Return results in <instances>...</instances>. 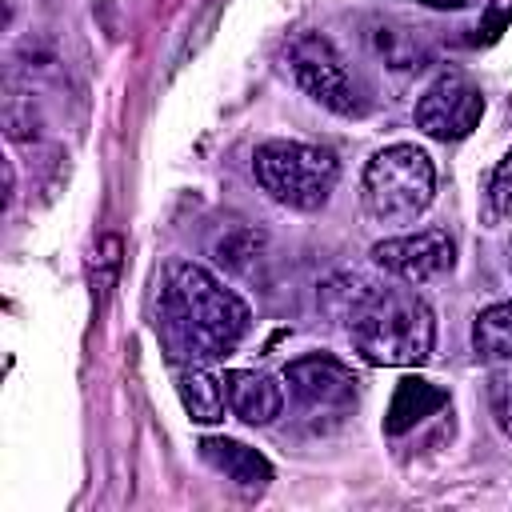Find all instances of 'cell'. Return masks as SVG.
Returning a JSON list of instances; mask_svg holds the SVG:
<instances>
[{
  "mask_svg": "<svg viewBox=\"0 0 512 512\" xmlns=\"http://www.w3.org/2000/svg\"><path fill=\"white\" fill-rule=\"evenodd\" d=\"M284 384L312 412H344V408L356 404V384L360 380L336 356L312 352V356H300L284 368Z\"/></svg>",
  "mask_w": 512,
  "mask_h": 512,
  "instance_id": "ba28073f",
  "label": "cell"
},
{
  "mask_svg": "<svg viewBox=\"0 0 512 512\" xmlns=\"http://www.w3.org/2000/svg\"><path fill=\"white\" fill-rule=\"evenodd\" d=\"M480 116H484V96L460 72L436 76L424 88V96L416 100V112H412L416 128L424 136H432V140H444V144L448 140H464L480 124Z\"/></svg>",
  "mask_w": 512,
  "mask_h": 512,
  "instance_id": "8992f818",
  "label": "cell"
},
{
  "mask_svg": "<svg viewBox=\"0 0 512 512\" xmlns=\"http://www.w3.org/2000/svg\"><path fill=\"white\" fill-rule=\"evenodd\" d=\"M224 388H228V408H232L244 424H252V428L272 424V420L280 416V408H284L280 384H276L272 376H264V372H244V368H236V372L224 376Z\"/></svg>",
  "mask_w": 512,
  "mask_h": 512,
  "instance_id": "30bf717a",
  "label": "cell"
},
{
  "mask_svg": "<svg viewBox=\"0 0 512 512\" xmlns=\"http://www.w3.org/2000/svg\"><path fill=\"white\" fill-rule=\"evenodd\" d=\"M488 200H492V212H496V216H512V148L504 152V160H500L496 172H492Z\"/></svg>",
  "mask_w": 512,
  "mask_h": 512,
  "instance_id": "9a60e30c",
  "label": "cell"
},
{
  "mask_svg": "<svg viewBox=\"0 0 512 512\" xmlns=\"http://www.w3.org/2000/svg\"><path fill=\"white\" fill-rule=\"evenodd\" d=\"M288 72L292 80L328 112L336 116H364L368 112V96L356 80V72L348 68V60L336 52V44L320 32H296L284 48Z\"/></svg>",
  "mask_w": 512,
  "mask_h": 512,
  "instance_id": "5b68a950",
  "label": "cell"
},
{
  "mask_svg": "<svg viewBox=\"0 0 512 512\" xmlns=\"http://www.w3.org/2000/svg\"><path fill=\"white\" fill-rule=\"evenodd\" d=\"M372 260L384 272L400 276L404 284H428V280H440L444 272H452L456 244L444 228H424V232H408V236L372 244Z\"/></svg>",
  "mask_w": 512,
  "mask_h": 512,
  "instance_id": "52a82bcc",
  "label": "cell"
},
{
  "mask_svg": "<svg viewBox=\"0 0 512 512\" xmlns=\"http://www.w3.org/2000/svg\"><path fill=\"white\" fill-rule=\"evenodd\" d=\"M352 348L380 368H412L432 356L436 320L412 288H364L348 308Z\"/></svg>",
  "mask_w": 512,
  "mask_h": 512,
  "instance_id": "7a4b0ae2",
  "label": "cell"
},
{
  "mask_svg": "<svg viewBox=\"0 0 512 512\" xmlns=\"http://www.w3.org/2000/svg\"><path fill=\"white\" fill-rule=\"evenodd\" d=\"M488 404L504 436H512V372H500L488 380Z\"/></svg>",
  "mask_w": 512,
  "mask_h": 512,
  "instance_id": "5bb4252c",
  "label": "cell"
},
{
  "mask_svg": "<svg viewBox=\"0 0 512 512\" xmlns=\"http://www.w3.org/2000/svg\"><path fill=\"white\" fill-rule=\"evenodd\" d=\"M252 172H256V184L276 204L296 212H316L320 204H328L340 180L336 156L304 140H264L252 152Z\"/></svg>",
  "mask_w": 512,
  "mask_h": 512,
  "instance_id": "3957f363",
  "label": "cell"
},
{
  "mask_svg": "<svg viewBox=\"0 0 512 512\" xmlns=\"http://www.w3.org/2000/svg\"><path fill=\"white\" fill-rule=\"evenodd\" d=\"M436 192V168L432 156L416 144H388L380 148L360 176V196L372 220L404 224L416 220Z\"/></svg>",
  "mask_w": 512,
  "mask_h": 512,
  "instance_id": "277c9868",
  "label": "cell"
},
{
  "mask_svg": "<svg viewBox=\"0 0 512 512\" xmlns=\"http://www.w3.org/2000/svg\"><path fill=\"white\" fill-rule=\"evenodd\" d=\"M472 352L480 360H512V300L484 308L472 324Z\"/></svg>",
  "mask_w": 512,
  "mask_h": 512,
  "instance_id": "4fadbf2b",
  "label": "cell"
},
{
  "mask_svg": "<svg viewBox=\"0 0 512 512\" xmlns=\"http://www.w3.org/2000/svg\"><path fill=\"white\" fill-rule=\"evenodd\" d=\"M440 408H448V392L436 388L432 380H420V376H404L388 400V412H384V432L388 436H404L408 428H416L420 420L436 416Z\"/></svg>",
  "mask_w": 512,
  "mask_h": 512,
  "instance_id": "8fae6325",
  "label": "cell"
},
{
  "mask_svg": "<svg viewBox=\"0 0 512 512\" xmlns=\"http://www.w3.org/2000/svg\"><path fill=\"white\" fill-rule=\"evenodd\" d=\"M420 4H432V8H464V0H420Z\"/></svg>",
  "mask_w": 512,
  "mask_h": 512,
  "instance_id": "2e32d148",
  "label": "cell"
},
{
  "mask_svg": "<svg viewBox=\"0 0 512 512\" xmlns=\"http://www.w3.org/2000/svg\"><path fill=\"white\" fill-rule=\"evenodd\" d=\"M248 304L192 260H168L156 292V336L172 364H212L248 336Z\"/></svg>",
  "mask_w": 512,
  "mask_h": 512,
  "instance_id": "6da1fadb",
  "label": "cell"
},
{
  "mask_svg": "<svg viewBox=\"0 0 512 512\" xmlns=\"http://www.w3.org/2000/svg\"><path fill=\"white\" fill-rule=\"evenodd\" d=\"M196 452L212 472H220L224 480H232L240 488H268L276 476L264 452H256L240 440H228V436H204L196 444Z\"/></svg>",
  "mask_w": 512,
  "mask_h": 512,
  "instance_id": "9c48e42d",
  "label": "cell"
},
{
  "mask_svg": "<svg viewBox=\"0 0 512 512\" xmlns=\"http://www.w3.org/2000/svg\"><path fill=\"white\" fill-rule=\"evenodd\" d=\"M176 392H180L184 412H188L196 424H216V420H224V404H228L224 376H212L204 364H188V368L176 376Z\"/></svg>",
  "mask_w": 512,
  "mask_h": 512,
  "instance_id": "7c38bea8",
  "label": "cell"
}]
</instances>
